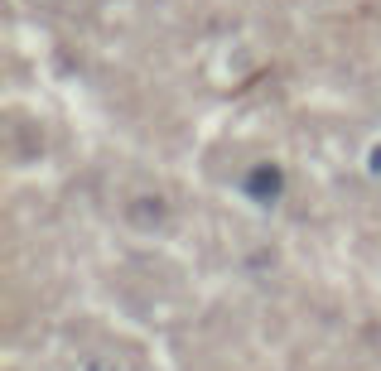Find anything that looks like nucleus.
I'll use <instances>...</instances> for the list:
<instances>
[{
    "label": "nucleus",
    "instance_id": "nucleus-1",
    "mask_svg": "<svg viewBox=\"0 0 381 371\" xmlns=\"http://www.w3.org/2000/svg\"><path fill=\"white\" fill-rule=\"evenodd\" d=\"M280 188H285V174H280L275 164H256V169L246 174V193H251L256 203H275Z\"/></svg>",
    "mask_w": 381,
    "mask_h": 371
},
{
    "label": "nucleus",
    "instance_id": "nucleus-2",
    "mask_svg": "<svg viewBox=\"0 0 381 371\" xmlns=\"http://www.w3.org/2000/svg\"><path fill=\"white\" fill-rule=\"evenodd\" d=\"M372 174H381V145L372 150Z\"/></svg>",
    "mask_w": 381,
    "mask_h": 371
}]
</instances>
